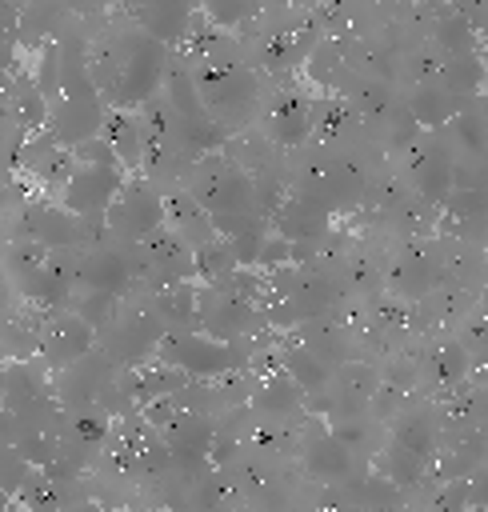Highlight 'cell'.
Listing matches in <instances>:
<instances>
[{"label":"cell","instance_id":"cell-1","mask_svg":"<svg viewBox=\"0 0 488 512\" xmlns=\"http://www.w3.org/2000/svg\"><path fill=\"white\" fill-rule=\"evenodd\" d=\"M184 192L208 212V220H216V216H260L248 168L236 164L224 148L208 152V156H200L184 168Z\"/></svg>","mask_w":488,"mask_h":512},{"label":"cell","instance_id":"cell-2","mask_svg":"<svg viewBox=\"0 0 488 512\" xmlns=\"http://www.w3.org/2000/svg\"><path fill=\"white\" fill-rule=\"evenodd\" d=\"M152 360H160L168 368H180L188 380H224V376L248 368L252 352H248V340L220 344V340L188 328V332H164Z\"/></svg>","mask_w":488,"mask_h":512},{"label":"cell","instance_id":"cell-3","mask_svg":"<svg viewBox=\"0 0 488 512\" xmlns=\"http://www.w3.org/2000/svg\"><path fill=\"white\" fill-rule=\"evenodd\" d=\"M156 228H164V192H156V184L144 180V176H128L124 188L116 192V200L104 212V232L116 244L136 248Z\"/></svg>","mask_w":488,"mask_h":512},{"label":"cell","instance_id":"cell-4","mask_svg":"<svg viewBox=\"0 0 488 512\" xmlns=\"http://www.w3.org/2000/svg\"><path fill=\"white\" fill-rule=\"evenodd\" d=\"M264 328V308L228 292V288H200L196 284V332L220 340V344H240L252 340Z\"/></svg>","mask_w":488,"mask_h":512},{"label":"cell","instance_id":"cell-5","mask_svg":"<svg viewBox=\"0 0 488 512\" xmlns=\"http://www.w3.org/2000/svg\"><path fill=\"white\" fill-rule=\"evenodd\" d=\"M128 172L124 168H100V164H76L64 192H60V208L72 212L80 224H88V232L100 240V224H104V212L108 204L116 200V192L124 188Z\"/></svg>","mask_w":488,"mask_h":512},{"label":"cell","instance_id":"cell-6","mask_svg":"<svg viewBox=\"0 0 488 512\" xmlns=\"http://www.w3.org/2000/svg\"><path fill=\"white\" fill-rule=\"evenodd\" d=\"M440 284H444V256L424 240H412L408 248H400L392 256V264L384 268L388 296H396L400 304H412V308L424 296H432Z\"/></svg>","mask_w":488,"mask_h":512},{"label":"cell","instance_id":"cell-7","mask_svg":"<svg viewBox=\"0 0 488 512\" xmlns=\"http://www.w3.org/2000/svg\"><path fill=\"white\" fill-rule=\"evenodd\" d=\"M404 168H408L412 196H420V200L440 208L444 196L452 192V152L440 140V132H420L404 148Z\"/></svg>","mask_w":488,"mask_h":512},{"label":"cell","instance_id":"cell-8","mask_svg":"<svg viewBox=\"0 0 488 512\" xmlns=\"http://www.w3.org/2000/svg\"><path fill=\"white\" fill-rule=\"evenodd\" d=\"M92 348H96V328L84 324L72 308H52V316L40 328V352H44V360L56 364V368H72Z\"/></svg>","mask_w":488,"mask_h":512},{"label":"cell","instance_id":"cell-9","mask_svg":"<svg viewBox=\"0 0 488 512\" xmlns=\"http://www.w3.org/2000/svg\"><path fill=\"white\" fill-rule=\"evenodd\" d=\"M104 116H108V108H104L100 96H88V100H60V104H52V112H48L44 136H48L56 148L72 152V148H80V144H88V140L100 136Z\"/></svg>","mask_w":488,"mask_h":512},{"label":"cell","instance_id":"cell-10","mask_svg":"<svg viewBox=\"0 0 488 512\" xmlns=\"http://www.w3.org/2000/svg\"><path fill=\"white\" fill-rule=\"evenodd\" d=\"M328 224H332V208H324L320 200L304 192H288L284 204L268 220V228L284 236L288 244H320L328 236Z\"/></svg>","mask_w":488,"mask_h":512},{"label":"cell","instance_id":"cell-11","mask_svg":"<svg viewBox=\"0 0 488 512\" xmlns=\"http://www.w3.org/2000/svg\"><path fill=\"white\" fill-rule=\"evenodd\" d=\"M264 132L284 152L308 144L312 140V96L308 92H276L264 112Z\"/></svg>","mask_w":488,"mask_h":512},{"label":"cell","instance_id":"cell-12","mask_svg":"<svg viewBox=\"0 0 488 512\" xmlns=\"http://www.w3.org/2000/svg\"><path fill=\"white\" fill-rule=\"evenodd\" d=\"M88 224H80L72 212L60 208V200H36L28 204V240H36L48 252H68L80 240H88Z\"/></svg>","mask_w":488,"mask_h":512},{"label":"cell","instance_id":"cell-13","mask_svg":"<svg viewBox=\"0 0 488 512\" xmlns=\"http://www.w3.org/2000/svg\"><path fill=\"white\" fill-rule=\"evenodd\" d=\"M248 408L256 412V420H272V424H288V420H300L304 408H308V396L280 372H264L248 396Z\"/></svg>","mask_w":488,"mask_h":512},{"label":"cell","instance_id":"cell-14","mask_svg":"<svg viewBox=\"0 0 488 512\" xmlns=\"http://www.w3.org/2000/svg\"><path fill=\"white\" fill-rule=\"evenodd\" d=\"M164 444H168V456L172 464H180L184 472L200 468L208 460V448H212V436H216V424L212 416H200V412H180L164 432Z\"/></svg>","mask_w":488,"mask_h":512},{"label":"cell","instance_id":"cell-15","mask_svg":"<svg viewBox=\"0 0 488 512\" xmlns=\"http://www.w3.org/2000/svg\"><path fill=\"white\" fill-rule=\"evenodd\" d=\"M472 100H460L452 96L448 88H440L436 80H424V84H412V92L404 96V112L412 116V124L420 132H440L460 108H468Z\"/></svg>","mask_w":488,"mask_h":512},{"label":"cell","instance_id":"cell-16","mask_svg":"<svg viewBox=\"0 0 488 512\" xmlns=\"http://www.w3.org/2000/svg\"><path fill=\"white\" fill-rule=\"evenodd\" d=\"M428 388H440V392H460L464 380L472 376V360L464 352V344L456 336H440L428 352H424V364H420Z\"/></svg>","mask_w":488,"mask_h":512},{"label":"cell","instance_id":"cell-17","mask_svg":"<svg viewBox=\"0 0 488 512\" xmlns=\"http://www.w3.org/2000/svg\"><path fill=\"white\" fill-rule=\"evenodd\" d=\"M388 448H396V452L412 456L416 464L432 468V464H436V448H440V428H436V420H432L428 412H400V416L392 420V440H388Z\"/></svg>","mask_w":488,"mask_h":512},{"label":"cell","instance_id":"cell-18","mask_svg":"<svg viewBox=\"0 0 488 512\" xmlns=\"http://www.w3.org/2000/svg\"><path fill=\"white\" fill-rule=\"evenodd\" d=\"M164 224L196 252L200 244H208V240H216V232H212V220H208V212L184 192V188H172V192H164Z\"/></svg>","mask_w":488,"mask_h":512},{"label":"cell","instance_id":"cell-19","mask_svg":"<svg viewBox=\"0 0 488 512\" xmlns=\"http://www.w3.org/2000/svg\"><path fill=\"white\" fill-rule=\"evenodd\" d=\"M100 136L112 144L116 160L124 172H136L144 164V124H140V112H124V108H112L104 116V128Z\"/></svg>","mask_w":488,"mask_h":512},{"label":"cell","instance_id":"cell-20","mask_svg":"<svg viewBox=\"0 0 488 512\" xmlns=\"http://www.w3.org/2000/svg\"><path fill=\"white\" fill-rule=\"evenodd\" d=\"M132 16H136L144 36H152L156 44L168 48V44H184L196 8H188V4H148V8H136Z\"/></svg>","mask_w":488,"mask_h":512},{"label":"cell","instance_id":"cell-21","mask_svg":"<svg viewBox=\"0 0 488 512\" xmlns=\"http://www.w3.org/2000/svg\"><path fill=\"white\" fill-rule=\"evenodd\" d=\"M360 124H364L360 112L344 96H312V136L336 144V140H348Z\"/></svg>","mask_w":488,"mask_h":512},{"label":"cell","instance_id":"cell-22","mask_svg":"<svg viewBox=\"0 0 488 512\" xmlns=\"http://www.w3.org/2000/svg\"><path fill=\"white\" fill-rule=\"evenodd\" d=\"M280 352V360H276V368L304 392V396H316V392H324L328 388V380H332V372H328V364L320 360V356H312L304 344H284V348H276Z\"/></svg>","mask_w":488,"mask_h":512},{"label":"cell","instance_id":"cell-23","mask_svg":"<svg viewBox=\"0 0 488 512\" xmlns=\"http://www.w3.org/2000/svg\"><path fill=\"white\" fill-rule=\"evenodd\" d=\"M484 76H488L484 52H468V56H444L440 72H436V84L448 88L460 100H476L480 88H484Z\"/></svg>","mask_w":488,"mask_h":512},{"label":"cell","instance_id":"cell-24","mask_svg":"<svg viewBox=\"0 0 488 512\" xmlns=\"http://www.w3.org/2000/svg\"><path fill=\"white\" fill-rule=\"evenodd\" d=\"M8 108H12V120H16L28 136H40V132L48 128V112H52V104H48V96L32 84L28 72L12 80V88H8Z\"/></svg>","mask_w":488,"mask_h":512},{"label":"cell","instance_id":"cell-25","mask_svg":"<svg viewBox=\"0 0 488 512\" xmlns=\"http://www.w3.org/2000/svg\"><path fill=\"white\" fill-rule=\"evenodd\" d=\"M304 464L320 480H344L352 472V452L328 428H320L312 440H304Z\"/></svg>","mask_w":488,"mask_h":512},{"label":"cell","instance_id":"cell-26","mask_svg":"<svg viewBox=\"0 0 488 512\" xmlns=\"http://www.w3.org/2000/svg\"><path fill=\"white\" fill-rule=\"evenodd\" d=\"M432 48L440 56H468V52H480V32L468 24V16L456 4H448L440 8V20L432 28Z\"/></svg>","mask_w":488,"mask_h":512},{"label":"cell","instance_id":"cell-27","mask_svg":"<svg viewBox=\"0 0 488 512\" xmlns=\"http://www.w3.org/2000/svg\"><path fill=\"white\" fill-rule=\"evenodd\" d=\"M68 440V448H80V452H96L112 440V416L104 408H76L68 412L64 420V436L60 444Z\"/></svg>","mask_w":488,"mask_h":512},{"label":"cell","instance_id":"cell-28","mask_svg":"<svg viewBox=\"0 0 488 512\" xmlns=\"http://www.w3.org/2000/svg\"><path fill=\"white\" fill-rule=\"evenodd\" d=\"M192 268H196V284H200V288H216V284H224L228 276L240 272L232 248H228L220 236L208 240V244H200V248L192 252Z\"/></svg>","mask_w":488,"mask_h":512},{"label":"cell","instance_id":"cell-29","mask_svg":"<svg viewBox=\"0 0 488 512\" xmlns=\"http://www.w3.org/2000/svg\"><path fill=\"white\" fill-rule=\"evenodd\" d=\"M28 472H32V468H28V464L16 456V448H12V444H0V492L16 500V492L24 488Z\"/></svg>","mask_w":488,"mask_h":512},{"label":"cell","instance_id":"cell-30","mask_svg":"<svg viewBox=\"0 0 488 512\" xmlns=\"http://www.w3.org/2000/svg\"><path fill=\"white\" fill-rule=\"evenodd\" d=\"M288 264H292V244H288L284 236L268 232V240H264V248H260V256H256V264H252V272H280V268H288Z\"/></svg>","mask_w":488,"mask_h":512},{"label":"cell","instance_id":"cell-31","mask_svg":"<svg viewBox=\"0 0 488 512\" xmlns=\"http://www.w3.org/2000/svg\"><path fill=\"white\" fill-rule=\"evenodd\" d=\"M472 312H480V316L488 320V284H484V292H480V300L472 304Z\"/></svg>","mask_w":488,"mask_h":512}]
</instances>
